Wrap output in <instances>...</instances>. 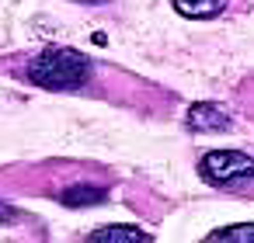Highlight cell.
I'll return each instance as SVG.
<instances>
[{"label":"cell","instance_id":"obj_2","mask_svg":"<svg viewBox=\"0 0 254 243\" xmlns=\"http://www.w3.org/2000/svg\"><path fill=\"white\" fill-rule=\"evenodd\" d=\"M198 174L216 188H244L254 181V156L240 149H212L198 160Z\"/></svg>","mask_w":254,"mask_h":243},{"label":"cell","instance_id":"obj_4","mask_svg":"<svg viewBox=\"0 0 254 243\" xmlns=\"http://www.w3.org/2000/svg\"><path fill=\"white\" fill-rule=\"evenodd\" d=\"M153 236L136 226H101L91 233V243H150Z\"/></svg>","mask_w":254,"mask_h":243},{"label":"cell","instance_id":"obj_5","mask_svg":"<svg viewBox=\"0 0 254 243\" xmlns=\"http://www.w3.org/2000/svg\"><path fill=\"white\" fill-rule=\"evenodd\" d=\"M223 7H226V0H174V11L181 18H195V21L216 18Z\"/></svg>","mask_w":254,"mask_h":243},{"label":"cell","instance_id":"obj_7","mask_svg":"<svg viewBox=\"0 0 254 243\" xmlns=\"http://www.w3.org/2000/svg\"><path fill=\"white\" fill-rule=\"evenodd\" d=\"M209 240H212V243H223V240H230V243H254V222L216 229V233H209Z\"/></svg>","mask_w":254,"mask_h":243},{"label":"cell","instance_id":"obj_8","mask_svg":"<svg viewBox=\"0 0 254 243\" xmlns=\"http://www.w3.org/2000/svg\"><path fill=\"white\" fill-rule=\"evenodd\" d=\"M87 4H91V0H87Z\"/></svg>","mask_w":254,"mask_h":243},{"label":"cell","instance_id":"obj_1","mask_svg":"<svg viewBox=\"0 0 254 243\" xmlns=\"http://www.w3.org/2000/svg\"><path fill=\"white\" fill-rule=\"evenodd\" d=\"M25 77L42 91H80L91 80V59L84 52H77V49L53 46V49L39 52L28 63Z\"/></svg>","mask_w":254,"mask_h":243},{"label":"cell","instance_id":"obj_3","mask_svg":"<svg viewBox=\"0 0 254 243\" xmlns=\"http://www.w3.org/2000/svg\"><path fill=\"white\" fill-rule=\"evenodd\" d=\"M185 125H188L191 132H226L233 122H230V115H226L219 104L202 101V104H191V108H188Z\"/></svg>","mask_w":254,"mask_h":243},{"label":"cell","instance_id":"obj_6","mask_svg":"<svg viewBox=\"0 0 254 243\" xmlns=\"http://www.w3.org/2000/svg\"><path fill=\"white\" fill-rule=\"evenodd\" d=\"M98 201H105V191L101 188H91V184H77V188H66L63 191V205H73V208L98 205Z\"/></svg>","mask_w":254,"mask_h":243}]
</instances>
